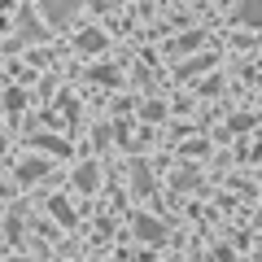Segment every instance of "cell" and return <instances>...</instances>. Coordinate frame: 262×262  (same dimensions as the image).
Segmentation results:
<instances>
[{
  "label": "cell",
  "instance_id": "6da1fadb",
  "mask_svg": "<svg viewBox=\"0 0 262 262\" xmlns=\"http://www.w3.org/2000/svg\"><path fill=\"white\" fill-rule=\"evenodd\" d=\"M79 5H83V0H39V9H44L48 22H70L79 13Z\"/></svg>",
  "mask_w": 262,
  "mask_h": 262
},
{
  "label": "cell",
  "instance_id": "7a4b0ae2",
  "mask_svg": "<svg viewBox=\"0 0 262 262\" xmlns=\"http://www.w3.org/2000/svg\"><path fill=\"white\" fill-rule=\"evenodd\" d=\"M48 170H53V162H48V158H31V162H22V166H18V179H22V184H35V179H44Z\"/></svg>",
  "mask_w": 262,
  "mask_h": 262
},
{
  "label": "cell",
  "instance_id": "3957f363",
  "mask_svg": "<svg viewBox=\"0 0 262 262\" xmlns=\"http://www.w3.org/2000/svg\"><path fill=\"white\" fill-rule=\"evenodd\" d=\"M136 236H140V241H162L166 227H162L158 219H149V214H136Z\"/></svg>",
  "mask_w": 262,
  "mask_h": 262
},
{
  "label": "cell",
  "instance_id": "277c9868",
  "mask_svg": "<svg viewBox=\"0 0 262 262\" xmlns=\"http://www.w3.org/2000/svg\"><path fill=\"white\" fill-rule=\"evenodd\" d=\"M236 18H241L245 27H262V0H241Z\"/></svg>",
  "mask_w": 262,
  "mask_h": 262
},
{
  "label": "cell",
  "instance_id": "5b68a950",
  "mask_svg": "<svg viewBox=\"0 0 262 262\" xmlns=\"http://www.w3.org/2000/svg\"><path fill=\"white\" fill-rule=\"evenodd\" d=\"M75 44H79V53H101V48H105V35H101L96 27H88V31H79Z\"/></svg>",
  "mask_w": 262,
  "mask_h": 262
},
{
  "label": "cell",
  "instance_id": "8992f818",
  "mask_svg": "<svg viewBox=\"0 0 262 262\" xmlns=\"http://www.w3.org/2000/svg\"><path fill=\"white\" fill-rule=\"evenodd\" d=\"M48 210L57 214V223H61V227H75V210H70V201H66V196H53V201H48Z\"/></svg>",
  "mask_w": 262,
  "mask_h": 262
},
{
  "label": "cell",
  "instance_id": "52a82bcc",
  "mask_svg": "<svg viewBox=\"0 0 262 262\" xmlns=\"http://www.w3.org/2000/svg\"><path fill=\"white\" fill-rule=\"evenodd\" d=\"M131 179H136V192L140 196H153V179H149V166H144V162L131 166Z\"/></svg>",
  "mask_w": 262,
  "mask_h": 262
},
{
  "label": "cell",
  "instance_id": "ba28073f",
  "mask_svg": "<svg viewBox=\"0 0 262 262\" xmlns=\"http://www.w3.org/2000/svg\"><path fill=\"white\" fill-rule=\"evenodd\" d=\"M96 179H101V175H96V166H79V175H75V184L83 188V192H92V188H96Z\"/></svg>",
  "mask_w": 262,
  "mask_h": 262
},
{
  "label": "cell",
  "instance_id": "9c48e42d",
  "mask_svg": "<svg viewBox=\"0 0 262 262\" xmlns=\"http://www.w3.org/2000/svg\"><path fill=\"white\" fill-rule=\"evenodd\" d=\"M206 66H214V57H210V53H206V57H192V61H184V66H179V75L188 79V75H196V70H206Z\"/></svg>",
  "mask_w": 262,
  "mask_h": 262
},
{
  "label": "cell",
  "instance_id": "30bf717a",
  "mask_svg": "<svg viewBox=\"0 0 262 262\" xmlns=\"http://www.w3.org/2000/svg\"><path fill=\"white\" fill-rule=\"evenodd\" d=\"M35 144H39V149H53L57 158H66V153H70V144H66V140H53V136H35Z\"/></svg>",
  "mask_w": 262,
  "mask_h": 262
}]
</instances>
